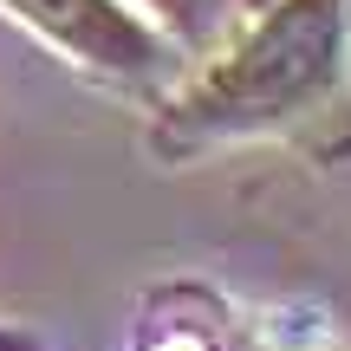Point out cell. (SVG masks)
<instances>
[{"label": "cell", "instance_id": "6da1fadb", "mask_svg": "<svg viewBox=\"0 0 351 351\" xmlns=\"http://www.w3.org/2000/svg\"><path fill=\"white\" fill-rule=\"evenodd\" d=\"M169 351H202V345H195V339H176V345H169Z\"/></svg>", "mask_w": 351, "mask_h": 351}]
</instances>
